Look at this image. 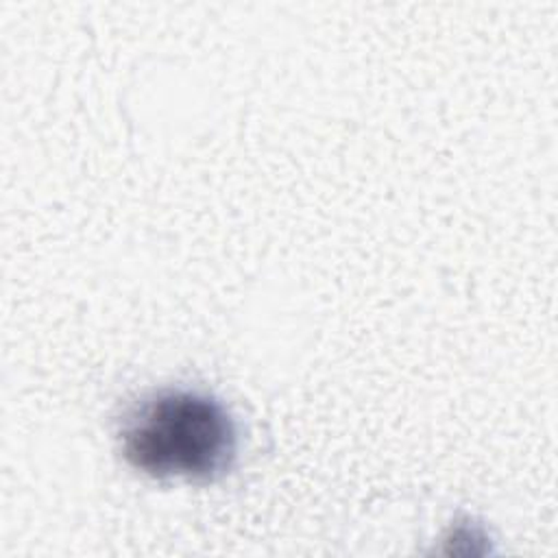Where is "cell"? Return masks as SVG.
I'll use <instances>...</instances> for the list:
<instances>
[{
    "mask_svg": "<svg viewBox=\"0 0 558 558\" xmlns=\"http://www.w3.org/2000/svg\"><path fill=\"white\" fill-rule=\"evenodd\" d=\"M122 458L150 477L214 482L238 456L229 410L203 390L159 388L133 401L118 425Z\"/></svg>",
    "mask_w": 558,
    "mask_h": 558,
    "instance_id": "cell-1",
    "label": "cell"
}]
</instances>
